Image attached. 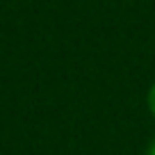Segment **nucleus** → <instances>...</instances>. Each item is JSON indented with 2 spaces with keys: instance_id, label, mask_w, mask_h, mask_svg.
<instances>
[{
  "instance_id": "1",
  "label": "nucleus",
  "mask_w": 155,
  "mask_h": 155,
  "mask_svg": "<svg viewBox=\"0 0 155 155\" xmlns=\"http://www.w3.org/2000/svg\"><path fill=\"white\" fill-rule=\"evenodd\" d=\"M146 103H148V110H150V114L155 116V84L148 89V96H146Z\"/></svg>"
},
{
  "instance_id": "2",
  "label": "nucleus",
  "mask_w": 155,
  "mask_h": 155,
  "mask_svg": "<svg viewBox=\"0 0 155 155\" xmlns=\"http://www.w3.org/2000/svg\"><path fill=\"white\" fill-rule=\"evenodd\" d=\"M148 155H155V144L150 146V150H148Z\"/></svg>"
}]
</instances>
